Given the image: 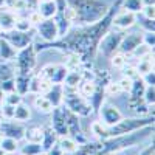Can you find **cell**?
Returning a JSON list of instances; mask_svg holds the SVG:
<instances>
[{"label": "cell", "mask_w": 155, "mask_h": 155, "mask_svg": "<svg viewBox=\"0 0 155 155\" xmlns=\"http://www.w3.org/2000/svg\"><path fill=\"white\" fill-rule=\"evenodd\" d=\"M58 146L62 149V152H65V153H73L78 147H79V144H78L73 138H70L68 135L67 137H61Z\"/></svg>", "instance_id": "cell-26"}, {"label": "cell", "mask_w": 155, "mask_h": 155, "mask_svg": "<svg viewBox=\"0 0 155 155\" xmlns=\"http://www.w3.org/2000/svg\"><path fill=\"white\" fill-rule=\"evenodd\" d=\"M123 36H124V33H121V31H110V30H109V31L104 34V37L101 39L98 50L101 51L102 54H106V56L110 58L112 54H115L116 51H118Z\"/></svg>", "instance_id": "cell-8"}, {"label": "cell", "mask_w": 155, "mask_h": 155, "mask_svg": "<svg viewBox=\"0 0 155 155\" xmlns=\"http://www.w3.org/2000/svg\"><path fill=\"white\" fill-rule=\"evenodd\" d=\"M42 137H44V129L39 126H33L25 129V135L23 138H27L28 143H42Z\"/></svg>", "instance_id": "cell-24"}, {"label": "cell", "mask_w": 155, "mask_h": 155, "mask_svg": "<svg viewBox=\"0 0 155 155\" xmlns=\"http://www.w3.org/2000/svg\"><path fill=\"white\" fill-rule=\"evenodd\" d=\"M16 14L14 12H11V11H2L0 9V30L2 31H9L14 28V25H16Z\"/></svg>", "instance_id": "cell-22"}, {"label": "cell", "mask_w": 155, "mask_h": 155, "mask_svg": "<svg viewBox=\"0 0 155 155\" xmlns=\"http://www.w3.org/2000/svg\"><path fill=\"white\" fill-rule=\"evenodd\" d=\"M14 76L16 73L6 65V62H0V88L2 92H14Z\"/></svg>", "instance_id": "cell-12"}, {"label": "cell", "mask_w": 155, "mask_h": 155, "mask_svg": "<svg viewBox=\"0 0 155 155\" xmlns=\"http://www.w3.org/2000/svg\"><path fill=\"white\" fill-rule=\"evenodd\" d=\"M99 109H101V120H102V124L104 126H113L123 118L121 112L113 106L106 104V106H101Z\"/></svg>", "instance_id": "cell-16"}, {"label": "cell", "mask_w": 155, "mask_h": 155, "mask_svg": "<svg viewBox=\"0 0 155 155\" xmlns=\"http://www.w3.org/2000/svg\"><path fill=\"white\" fill-rule=\"evenodd\" d=\"M0 132L3 134V137L12 138V140H22L25 135V127L22 126L20 121H9V120H2L0 123Z\"/></svg>", "instance_id": "cell-11"}, {"label": "cell", "mask_w": 155, "mask_h": 155, "mask_svg": "<svg viewBox=\"0 0 155 155\" xmlns=\"http://www.w3.org/2000/svg\"><path fill=\"white\" fill-rule=\"evenodd\" d=\"M141 12H143V16H144L146 19H150V20L155 19V8H153V5H150V6H143V8H141Z\"/></svg>", "instance_id": "cell-41"}, {"label": "cell", "mask_w": 155, "mask_h": 155, "mask_svg": "<svg viewBox=\"0 0 155 155\" xmlns=\"http://www.w3.org/2000/svg\"><path fill=\"white\" fill-rule=\"evenodd\" d=\"M36 53L34 45L30 44L28 47H25L19 50V53L16 54V62H17V74H31L34 67H36Z\"/></svg>", "instance_id": "cell-5"}, {"label": "cell", "mask_w": 155, "mask_h": 155, "mask_svg": "<svg viewBox=\"0 0 155 155\" xmlns=\"http://www.w3.org/2000/svg\"><path fill=\"white\" fill-rule=\"evenodd\" d=\"M141 25L147 30V31H152L153 33V30H155V27H153V20H150V19H143V22H141Z\"/></svg>", "instance_id": "cell-43"}, {"label": "cell", "mask_w": 155, "mask_h": 155, "mask_svg": "<svg viewBox=\"0 0 155 155\" xmlns=\"http://www.w3.org/2000/svg\"><path fill=\"white\" fill-rule=\"evenodd\" d=\"M121 6L126 11H130V12H140L141 8H143V0H123Z\"/></svg>", "instance_id": "cell-28"}, {"label": "cell", "mask_w": 155, "mask_h": 155, "mask_svg": "<svg viewBox=\"0 0 155 155\" xmlns=\"http://www.w3.org/2000/svg\"><path fill=\"white\" fill-rule=\"evenodd\" d=\"M37 12L42 16V19H53L56 14V2H42L37 8Z\"/></svg>", "instance_id": "cell-25"}, {"label": "cell", "mask_w": 155, "mask_h": 155, "mask_svg": "<svg viewBox=\"0 0 155 155\" xmlns=\"http://www.w3.org/2000/svg\"><path fill=\"white\" fill-rule=\"evenodd\" d=\"M2 106H3V92L0 88V110H2Z\"/></svg>", "instance_id": "cell-48"}, {"label": "cell", "mask_w": 155, "mask_h": 155, "mask_svg": "<svg viewBox=\"0 0 155 155\" xmlns=\"http://www.w3.org/2000/svg\"><path fill=\"white\" fill-rule=\"evenodd\" d=\"M36 155H45V153H42V152H41V153H36Z\"/></svg>", "instance_id": "cell-52"}, {"label": "cell", "mask_w": 155, "mask_h": 155, "mask_svg": "<svg viewBox=\"0 0 155 155\" xmlns=\"http://www.w3.org/2000/svg\"><path fill=\"white\" fill-rule=\"evenodd\" d=\"M64 102H65L67 109L78 116H90L93 113L90 102L84 96H81L76 90L64 88Z\"/></svg>", "instance_id": "cell-4"}, {"label": "cell", "mask_w": 155, "mask_h": 155, "mask_svg": "<svg viewBox=\"0 0 155 155\" xmlns=\"http://www.w3.org/2000/svg\"><path fill=\"white\" fill-rule=\"evenodd\" d=\"M16 54H17V50L11 47V44L6 42L3 37H0V62H8L14 59Z\"/></svg>", "instance_id": "cell-21"}, {"label": "cell", "mask_w": 155, "mask_h": 155, "mask_svg": "<svg viewBox=\"0 0 155 155\" xmlns=\"http://www.w3.org/2000/svg\"><path fill=\"white\" fill-rule=\"evenodd\" d=\"M152 53V48H149L146 44H140L134 51H132V54H135V56H138L140 59H143L144 56H149Z\"/></svg>", "instance_id": "cell-35"}, {"label": "cell", "mask_w": 155, "mask_h": 155, "mask_svg": "<svg viewBox=\"0 0 155 155\" xmlns=\"http://www.w3.org/2000/svg\"><path fill=\"white\" fill-rule=\"evenodd\" d=\"M140 44H143V34H141V33H132V34L123 36L118 50L121 51L123 54H132V51Z\"/></svg>", "instance_id": "cell-14"}, {"label": "cell", "mask_w": 155, "mask_h": 155, "mask_svg": "<svg viewBox=\"0 0 155 155\" xmlns=\"http://www.w3.org/2000/svg\"><path fill=\"white\" fill-rule=\"evenodd\" d=\"M22 102V96L16 92H9L6 96H5V104H9V106H17Z\"/></svg>", "instance_id": "cell-37"}, {"label": "cell", "mask_w": 155, "mask_h": 155, "mask_svg": "<svg viewBox=\"0 0 155 155\" xmlns=\"http://www.w3.org/2000/svg\"><path fill=\"white\" fill-rule=\"evenodd\" d=\"M54 2H56V14H54L53 19L58 25L59 37H62L71 27L70 9H68V5H67V0H54Z\"/></svg>", "instance_id": "cell-6"}, {"label": "cell", "mask_w": 155, "mask_h": 155, "mask_svg": "<svg viewBox=\"0 0 155 155\" xmlns=\"http://www.w3.org/2000/svg\"><path fill=\"white\" fill-rule=\"evenodd\" d=\"M147 126H153V115L146 116V118L141 116V118H132V120L121 118L113 126H104L102 123H93L92 130L99 140H106V138H112V137H121L126 134H130L134 130H138V129H143Z\"/></svg>", "instance_id": "cell-3"}, {"label": "cell", "mask_w": 155, "mask_h": 155, "mask_svg": "<svg viewBox=\"0 0 155 155\" xmlns=\"http://www.w3.org/2000/svg\"><path fill=\"white\" fill-rule=\"evenodd\" d=\"M0 37H3L6 42L11 44V47H14L17 51L28 47L30 44H33V34L31 31H19L16 28H12L9 31H2Z\"/></svg>", "instance_id": "cell-7"}, {"label": "cell", "mask_w": 155, "mask_h": 155, "mask_svg": "<svg viewBox=\"0 0 155 155\" xmlns=\"http://www.w3.org/2000/svg\"><path fill=\"white\" fill-rule=\"evenodd\" d=\"M14 107H16V106L3 104V106H2V110H0V113H2L6 120H12V116H14Z\"/></svg>", "instance_id": "cell-39"}, {"label": "cell", "mask_w": 155, "mask_h": 155, "mask_svg": "<svg viewBox=\"0 0 155 155\" xmlns=\"http://www.w3.org/2000/svg\"><path fill=\"white\" fill-rule=\"evenodd\" d=\"M48 155H64V152H62V149H61L58 144H54L53 147L48 150Z\"/></svg>", "instance_id": "cell-45"}, {"label": "cell", "mask_w": 155, "mask_h": 155, "mask_svg": "<svg viewBox=\"0 0 155 155\" xmlns=\"http://www.w3.org/2000/svg\"><path fill=\"white\" fill-rule=\"evenodd\" d=\"M81 79H82V71H67V74H65V79H64V82H62V85H64V88H70V90H76L78 88V85H79V82H81Z\"/></svg>", "instance_id": "cell-23"}, {"label": "cell", "mask_w": 155, "mask_h": 155, "mask_svg": "<svg viewBox=\"0 0 155 155\" xmlns=\"http://www.w3.org/2000/svg\"><path fill=\"white\" fill-rule=\"evenodd\" d=\"M67 71L68 70H67L65 65H61V64H50V65L42 68L39 76H42L50 84H62L64 79H65Z\"/></svg>", "instance_id": "cell-9"}, {"label": "cell", "mask_w": 155, "mask_h": 155, "mask_svg": "<svg viewBox=\"0 0 155 155\" xmlns=\"http://www.w3.org/2000/svg\"><path fill=\"white\" fill-rule=\"evenodd\" d=\"M143 44H146L149 48L153 50V44H155V36L152 31H147L146 34H143Z\"/></svg>", "instance_id": "cell-40"}, {"label": "cell", "mask_w": 155, "mask_h": 155, "mask_svg": "<svg viewBox=\"0 0 155 155\" xmlns=\"http://www.w3.org/2000/svg\"><path fill=\"white\" fill-rule=\"evenodd\" d=\"M50 87H51V84L47 79H44L42 76H34L30 81V92L37 93V95H44Z\"/></svg>", "instance_id": "cell-20"}, {"label": "cell", "mask_w": 155, "mask_h": 155, "mask_svg": "<svg viewBox=\"0 0 155 155\" xmlns=\"http://www.w3.org/2000/svg\"><path fill=\"white\" fill-rule=\"evenodd\" d=\"M144 79V82H146V85H155V74H153V70L152 71H149L147 74H144V76H141Z\"/></svg>", "instance_id": "cell-42"}, {"label": "cell", "mask_w": 155, "mask_h": 155, "mask_svg": "<svg viewBox=\"0 0 155 155\" xmlns=\"http://www.w3.org/2000/svg\"><path fill=\"white\" fill-rule=\"evenodd\" d=\"M0 123H2V116H0Z\"/></svg>", "instance_id": "cell-53"}, {"label": "cell", "mask_w": 155, "mask_h": 155, "mask_svg": "<svg viewBox=\"0 0 155 155\" xmlns=\"http://www.w3.org/2000/svg\"><path fill=\"white\" fill-rule=\"evenodd\" d=\"M118 87H120L121 92H130V87H132V79H130V78H127V76L121 78V81L118 82Z\"/></svg>", "instance_id": "cell-38"}, {"label": "cell", "mask_w": 155, "mask_h": 155, "mask_svg": "<svg viewBox=\"0 0 155 155\" xmlns=\"http://www.w3.org/2000/svg\"><path fill=\"white\" fill-rule=\"evenodd\" d=\"M0 155H6V152H5V150H2V149H0Z\"/></svg>", "instance_id": "cell-50"}, {"label": "cell", "mask_w": 155, "mask_h": 155, "mask_svg": "<svg viewBox=\"0 0 155 155\" xmlns=\"http://www.w3.org/2000/svg\"><path fill=\"white\" fill-rule=\"evenodd\" d=\"M155 3V0H143V6H150Z\"/></svg>", "instance_id": "cell-47"}, {"label": "cell", "mask_w": 155, "mask_h": 155, "mask_svg": "<svg viewBox=\"0 0 155 155\" xmlns=\"http://www.w3.org/2000/svg\"><path fill=\"white\" fill-rule=\"evenodd\" d=\"M37 34L42 37L44 42H53L59 39V31L54 19H42L37 23Z\"/></svg>", "instance_id": "cell-10"}, {"label": "cell", "mask_w": 155, "mask_h": 155, "mask_svg": "<svg viewBox=\"0 0 155 155\" xmlns=\"http://www.w3.org/2000/svg\"><path fill=\"white\" fill-rule=\"evenodd\" d=\"M34 106H36V109H37V110L45 112V113H48V112L53 110V106L50 104L48 99H47L44 95H39V96H36V99H34Z\"/></svg>", "instance_id": "cell-29"}, {"label": "cell", "mask_w": 155, "mask_h": 155, "mask_svg": "<svg viewBox=\"0 0 155 155\" xmlns=\"http://www.w3.org/2000/svg\"><path fill=\"white\" fill-rule=\"evenodd\" d=\"M30 118V109L27 106H23L22 102L20 104H17L14 107V116H12V120H16V121H27Z\"/></svg>", "instance_id": "cell-27"}, {"label": "cell", "mask_w": 155, "mask_h": 155, "mask_svg": "<svg viewBox=\"0 0 155 155\" xmlns=\"http://www.w3.org/2000/svg\"><path fill=\"white\" fill-rule=\"evenodd\" d=\"M48 102L53 107H59L64 102V85L62 84H51V87L44 93Z\"/></svg>", "instance_id": "cell-17"}, {"label": "cell", "mask_w": 155, "mask_h": 155, "mask_svg": "<svg viewBox=\"0 0 155 155\" xmlns=\"http://www.w3.org/2000/svg\"><path fill=\"white\" fill-rule=\"evenodd\" d=\"M31 27L33 23L30 22V19H17L14 25V28L19 31H31Z\"/></svg>", "instance_id": "cell-36"}, {"label": "cell", "mask_w": 155, "mask_h": 155, "mask_svg": "<svg viewBox=\"0 0 155 155\" xmlns=\"http://www.w3.org/2000/svg\"><path fill=\"white\" fill-rule=\"evenodd\" d=\"M137 22V16L135 12H130V11H123L120 14H115L113 20H112V27H116L120 30H127L134 27Z\"/></svg>", "instance_id": "cell-15"}, {"label": "cell", "mask_w": 155, "mask_h": 155, "mask_svg": "<svg viewBox=\"0 0 155 155\" xmlns=\"http://www.w3.org/2000/svg\"><path fill=\"white\" fill-rule=\"evenodd\" d=\"M141 155H153V144H152V146H149V147H147L143 153H141Z\"/></svg>", "instance_id": "cell-46"}, {"label": "cell", "mask_w": 155, "mask_h": 155, "mask_svg": "<svg viewBox=\"0 0 155 155\" xmlns=\"http://www.w3.org/2000/svg\"><path fill=\"white\" fill-rule=\"evenodd\" d=\"M143 99L147 106L153 107V102H155V85H146L144 88V93H143Z\"/></svg>", "instance_id": "cell-32"}, {"label": "cell", "mask_w": 155, "mask_h": 155, "mask_svg": "<svg viewBox=\"0 0 155 155\" xmlns=\"http://www.w3.org/2000/svg\"><path fill=\"white\" fill-rule=\"evenodd\" d=\"M30 81L31 74H16L14 76V92L20 96L27 95L30 92Z\"/></svg>", "instance_id": "cell-18"}, {"label": "cell", "mask_w": 155, "mask_h": 155, "mask_svg": "<svg viewBox=\"0 0 155 155\" xmlns=\"http://www.w3.org/2000/svg\"><path fill=\"white\" fill-rule=\"evenodd\" d=\"M54 144H58V134L53 130L51 126L44 127V137H42V150L48 152Z\"/></svg>", "instance_id": "cell-19"}, {"label": "cell", "mask_w": 155, "mask_h": 155, "mask_svg": "<svg viewBox=\"0 0 155 155\" xmlns=\"http://www.w3.org/2000/svg\"><path fill=\"white\" fill-rule=\"evenodd\" d=\"M42 152V144L41 143H28L22 149V155H36Z\"/></svg>", "instance_id": "cell-33"}, {"label": "cell", "mask_w": 155, "mask_h": 155, "mask_svg": "<svg viewBox=\"0 0 155 155\" xmlns=\"http://www.w3.org/2000/svg\"><path fill=\"white\" fill-rule=\"evenodd\" d=\"M41 2H53V0H41Z\"/></svg>", "instance_id": "cell-51"}, {"label": "cell", "mask_w": 155, "mask_h": 155, "mask_svg": "<svg viewBox=\"0 0 155 155\" xmlns=\"http://www.w3.org/2000/svg\"><path fill=\"white\" fill-rule=\"evenodd\" d=\"M71 23L92 25L106 16L109 6L102 0H67Z\"/></svg>", "instance_id": "cell-2"}, {"label": "cell", "mask_w": 155, "mask_h": 155, "mask_svg": "<svg viewBox=\"0 0 155 155\" xmlns=\"http://www.w3.org/2000/svg\"><path fill=\"white\" fill-rule=\"evenodd\" d=\"M135 68H137L138 76H144V74H147L149 71L153 70V61H150V59H143V61H140V64H138Z\"/></svg>", "instance_id": "cell-31"}, {"label": "cell", "mask_w": 155, "mask_h": 155, "mask_svg": "<svg viewBox=\"0 0 155 155\" xmlns=\"http://www.w3.org/2000/svg\"><path fill=\"white\" fill-rule=\"evenodd\" d=\"M53 116H51V127L58 134V137H67V124H65V115L64 107H53Z\"/></svg>", "instance_id": "cell-13"}, {"label": "cell", "mask_w": 155, "mask_h": 155, "mask_svg": "<svg viewBox=\"0 0 155 155\" xmlns=\"http://www.w3.org/2000/svg\"><path fill=\"white\" fill-rule=\"evenodd\" d=\"M3 6H6V2L5 0H0V8H3Z\"/></svg>", "instance_id": "cell-49"}, {"label": "cell", "mask_w": 155, "mask_h": 155, "mask_svg": "<svg viewBox=\"0 0 155 155\" xmlns=\"http://www.w3.org/2000/svg\"><path fill=\"white\" fill-rule=\"evenodd\" d=\"M0 149L5 150L6 153L16 152V149H17V141L12 140V138H8V137H3L2 140H0Z\"/></svg>", "instance_id": "cell-30"}, {"label": "cell", "mask_w": 155, "mask_h": 155, "mask_svg": "<svg viewBox=\"0 0 155 155\" xmlns=\"http://www.w3.org/2000/svg\"><path fill=\"white\" fill-rule=\"evenodd\" d=\"M121 2L123 0H116V2L107 9L106 16L101 20H98L92 25H82L79 28L68 30L62 37L56 39L53 42L39 44L37 47H34V50L42 51V50H47V48H54V50L65 51V53L76 54L81 59L82 67L88 68L95 61L101 39L112 28V20H113L115 14L118 12V9L121 8Z\"/></svg>", "instance_id": "cell-1"}, {"label": "cell", "mask_w": 155, "mask_h": 155, "mask_svg": "<svg viewBox=\"0 0 155 155\" xmlns=\"http://www.w3.org/2000/svg\"><path fill=\"white\" fill-rule=\"evenodd\" d=\"M110 61H112V65L116 67V68H124L126 65V56L123 53H115L110 56Z\"/></svg>", "instance_id": "cell-34"}, {"label": "cell", "mask_w": 155, "mask_h": 155, "mask_svg": "<svg viewBox=\"0 0 155 155\" xmlns=\"http://www.w3.org/2000/svg\"><path fill=\"white\" fill-rule=\"evenodd\" d=\"M28 19H30V22H31V23H39V22L42 20V16L39 14L37 11H33V12H31V16H30Z\"/></svg>", "instance_id": "cell-44"}]
</instances>
